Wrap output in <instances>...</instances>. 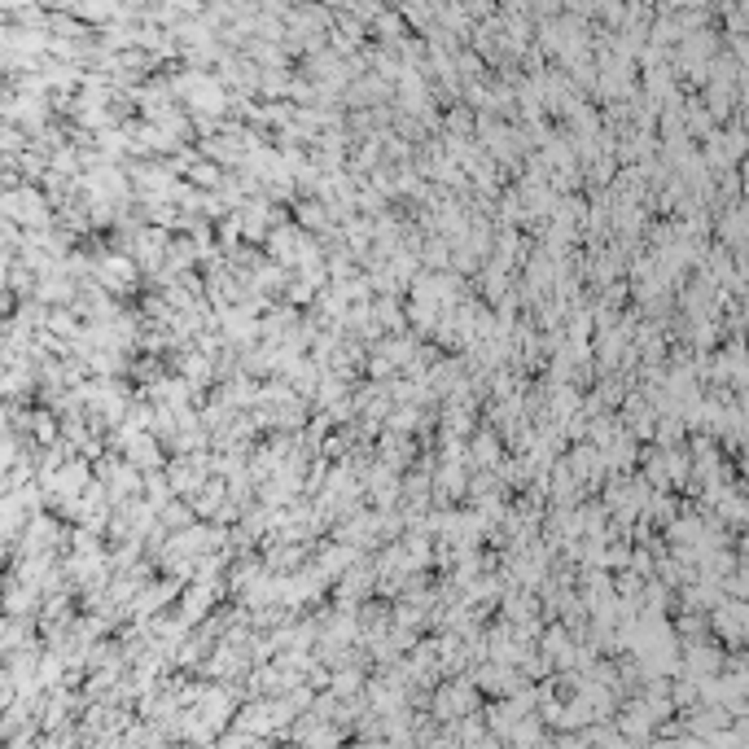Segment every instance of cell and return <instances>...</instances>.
<instances>
[{
    "label": "cell",
    "mask_w": 749,
    "mask_h": 749,
    "mask_svg": "<svg viewBox=\"0 0 749 749\" xmlns=\"http://www.w3.org/2000/svg\"><path fill=\"white\" fill-rule=\"evenodd\" d=\"M158 513H163L167 526H189L193 522V508H185V504H158Z\"/></svg>",
    "instance_id": "7a4b0ae2"
},
{
    "label": "cell",
    "mask_w": 749,
    "mask_h": 749,
    "mask_svg": "<svg viewBox=\"0 0 749 749\" xmlns=\"http://www.w3.org/2000/svg\"><path fill=\"white\" fill-rule=\"evenodd\" d=\"M425 263L447 268V246H443V241H430V246H425Z\"/></svg>",
    "instance_id": "5b68a950"
},
{
    "label": "cell",
    "mask_w": 749,
    "mask_h": 749,
    "mask_svg": "<svg viewBox=\"0 0 749 749\" xmlns=\"http://www.w3.org/2000/svg\"><path fill=\"white\" fill-rule=\"evenodd\" d=\"M469 456H478V460H496V456H500V443H496V434H491V430H482Z\"/></svg>",
    "instance_id": "3957f363"
},
{
    "label": "cell",
    "mask_w": 749,
    "mask_h": 749,
    "mask_svg": "<svg viewBox=\"0 0 749 749\" xmlns=\"http://www.w3.org/2000/svg\"><path fill=\"white\" fill-rule=\"evenodd\" d=\"M359 688V675L355 670H338V675H333V696H351Z\"/></svg>",
    "instance_id": "277c9868"
},
{
    "label": "cell",
    "mask_w": 749,
    "mask_h": 749,
    "mask_svg": "<svg viewBox=\"0 0 749 749\" xmlns=\"http://www.w3.org/2000/svg\"><path fill=\"white\" fill-rule=\"evenodd\" d=\"M710 627L732 644V649H740V640H745V601H728V605H718L714 618H710Z\"/></svg>",
    "instance_id": "6da1fadb"
}]
</instances>
